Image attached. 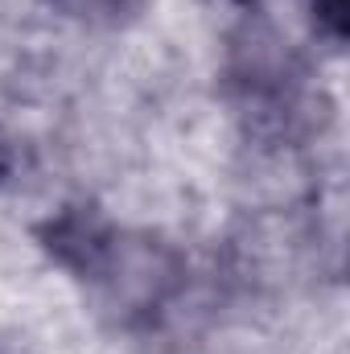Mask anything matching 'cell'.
I'll return each instance as SVG.
<instances>
[{
	"label": "cell",
	"mask_w": 350,
	"mask_h": 354,
	"mask_svg": "<svg viewBox=\"0 0 350 354\" xmlns=\"http://www.w3.org/2000/svg\"><path fill=\"white\" fill-rule=\"evenodd\" d=\"M62 17L71 21H83V25H111L128 12L132 0H50Z\"/></svg>",
	"instance_id": "obj_1"
},
{
	"label": "cell",
	"mask_w": 350,
	"mask_h": 354,
	"mask_svg": "<svg viewBox=\"0 0 350 354\" xmlns=\"http://www.w3.org/2000/svg\"><path fill=\"white\" fill-rule=\"evenodd\" d=\"M309 8H313L317 29H322L330 41H342V37H347V25H350L347 0H309Z\"/></svg>",
	"instance_id": "obj_2"
},
{
	"label": "cell",
	"mask_w": 350,
	"mask_h": 354,
	"mask_svg": "<svg viewBox=\"0 0 350 354\" xmlns=\"http://www.w3.org/2000/svg\"><path fill=\"white\" fill-rule=\"evenodd\" d=\"M239 4H252V0H239Z\"/></svg>",
	"instance_id": "obj_3"
}]
</instances>
